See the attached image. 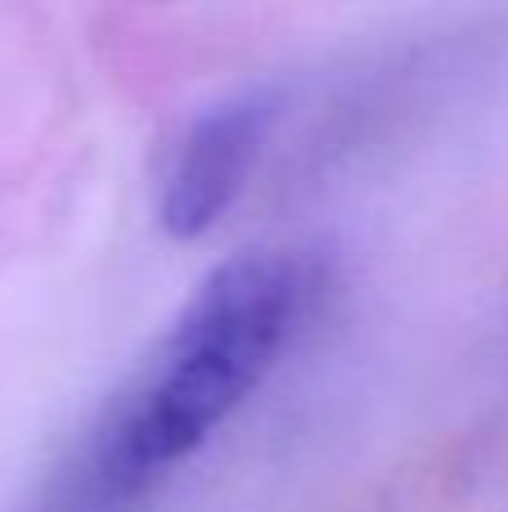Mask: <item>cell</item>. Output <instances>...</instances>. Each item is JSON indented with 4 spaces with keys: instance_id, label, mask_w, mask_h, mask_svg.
Listing matches in <instances>:
<instances>
[{
    "instance_id": "cell-1",
    "label": "cell",
    "mask_w": 508,
    "mask_h": 512,
    "mask_svg": "<svg viewBox=\"0 0 508 512\" xmlns=\"http://www.w3.org/2000/svg\"><path fill=\"white\" fill-rule=\"evenodd\" d=\"M324 270L306 248L225 256L149 346L81 454L90 504L122 508L185 468L284 364Z\"/></svg>"
},
{
    "instance_id": "cell-2",
    "label": "cell",
    "mask_w": 508,
    "mask_h": 512,
    "mask_svg": "<svg viewBox=\"0 0 508 512\" xmlns=\"http://www.w3.org/2000/svg\"><path fill=\"white\" fill-rule=\"evenodd\" d=\"M275 117V99L266 90H248L185 126L158 176V225L171 239H203L225 221L266 153Z\"/></svg>"
}]
</instances>
